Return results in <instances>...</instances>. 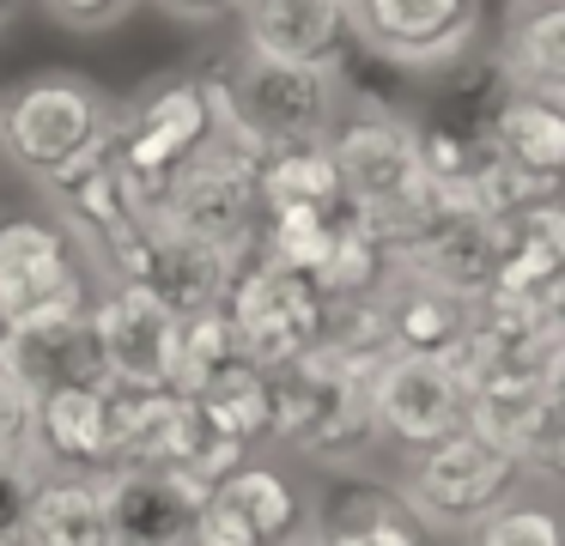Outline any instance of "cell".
<instances>
[{
	"label": "cell",
	"instance_id": "33",
	"mask_svg": "<svg viewBox=\"0 0 565 546\" xmlns=\"http://www.w3.org/2000/svg\"><path fill=\"white\" fill-rule=\"evenodd\" d=\"M38 7L50 12L55 24H67V31L98 36V31H110V24H122L140 0H38Z\"/></svg>",
	"mask_w": 565,
	"mask_h": 546
},
{
	"label": "cell",
	"instance_id": "22",
	"mask_svg": "<svg viewBox=\"0 0 565 546\" xmlns=\"http://www.w3.org/2000/svg\"><path fill=\"white\" fill-rule=\"evenodd\" d=\"M256 201L262 213H341V176H334L329 140H292V146H268L256 164Z\"/></svg>",
	"mask_w": 565,
	"mask_h": 546
},
{
	"label": "cell",
	"instance_id": "36",
	"mask_svg": "<svg viewBox=\"0 0 565 546\" xmlns=\"http://www.w3.org/2000/svg\"><path fill=\"white\" fill-rule=\"evenodd\" d=\"M274 546H322V534L317 528H292L286 540H274Z\"/></svg>",
	"mask_w": 565,
	"mask_h": 546
},
{
	"label": "cell",
	"instance_id": "28",
	"mask_svg": "<svg viewBox=\"0 0 565 546\" xmlns=\"http://www.w3.org/2000/svg\"><path fill=\"white\" fill-rule=\"evenodd\" d=\"M177 388H128V383H104V449L110 468L122 461H152L159 431L171 419Z\"/></svg>",
	"mask_w": 565,
	"mask_h": 546
},
{
	"label": "cell",
	"instance_id": "39",
	"mask_svg": "<svg viewBox=\"0 0 565 546\" xmlns=\"http://www.w3.org/2000/svg\"><path fill=\"white\" fill-rule=\"evenodd\" d=\"M244 7H249V0H237V12H244Z\"/></svg>",
	"mask_w": 565,
	"mask_h": 546
},
{
	"label": "cell",
	"instance_id": "10",
	"mask_svg": "<svg viewBox=\"0 0 565 546\" xmlns=\"http://www.w3.org/2000/svg\"><path fill=\"white\" fill-rule=\"evenodd\" d=\"M371 413H377V437L414 456L468 431V388L444 352H390L371 371Z\"/></svg>",
	"mask_w": 565,
	"mask_h": 546
},
{
	"label": "cell",
	"instance_id": "5",
	"mask_svg": "<svg viewBox=\"0 0 565 546\" xmlns=\"http://www.w3.org/2000/svg\"><path fill=\"white\" fill-rule=\"evenodd\" d=\"M256 152L225 140H201V152L189 158L171 176L152 225L177 231V237H195L207 249H225L237 261L256 255V231H262V201H256Z\"/></svg>",
	"mask_w": 565,
	"mask_h": 546
},
{
	"label": "cell",
	"instance_id": "18",
	"mask_svg": "<svg viewBox=\"0 0 565 546\" xmlns=\"http://www.w3.org/2000/svg\"><path fill=\"white\" fill-rule=\"evenodd\" d=\"M237 255L225 249H207L195 237H177V231L152 225V249H147V267H140V286L152 298H164L177 315H195V310H213L225 303V286L237 274Z\"/></svg>",
	"mask_w": 565,
	"mask_h": 546
},
{
	"label": "cell",
	"instance_id": "41",
	"mask_svg": "<svg viewBox=\"0 0 565 546\" xmlns=\"http://www.w3.org/2000/svg\"><path fill=\"white\" fill-rule=\"evenodd\" d=\"M0 546H7V540H0Z\"/></svg>",
	"mask_w": 565,
	"mask_h": 546
},
{
	"label": "cell",
	"instance_id": "15",
	"mask_svg": "<svg viewBox=\"0 0 565 546\" xmlns=\"http://www.w3.org/2000/svg\"><path fill=\"white\" fill-rule=\"evenodd\" d=\"M86 303H62V310H38L25 322H7L0 328V371L13 376V383H25L38 400L55 395V388L104 383L98 352H92Z\"/></svg>",
	"mask_w": 565,
	"mask_h": 546
},
{
	"label": "cell",
	"instance_id": "21",
	"mask_svg": "<svg viewBox=\"0 0 565 546\" xmlns=\"http://www.w3.org/2000/svg\"><path fill=\"white\" fill-rule=\"evenodd\" d=\"M499 36V85L504 92H541L565 97V0H535V7H504Z\"/></svg>",
	"mask_w": 565,
	"mask_h": 546
},
{
	"label": "cell",
	"instance_id": "37",
	"mask_svg": "<svg viewBox=\"0 0 565 546\" xmlns=\"http://www.w3.org/2000/svg\"><path fill=\"white\" fill-rule=\"evenodd\" d=\"M19 12H25V0H0V36L13 31V19H19Z\"/></svg>",
	"mask_w": 565,
	"mask_h": 546
},
{
	"label": "cell",
	"instance_id": "40",
	"mask_svg": "<svg viewBox=\"0 0 565 546\" xmlns=\"http://www.w3.org/2000/svg\"><path fill=\"white\" fill-rule=\"evenodd\" d=\"M104 546H122V540H104Z\"/></svg>",
	"mask_w": 565,
	"mask_h": 546
},
{
	"label": "cell",
	"instance_id": "27",
	"mask_svg": "<svg viewBox=\"0 0 565 546\" xmlns=\"http://www.w3.org/2000/svg\"><path fill=\"white\" fill-rule=\"evenodd\" d=\"M152 461H159V468H183V473H195V480L213 485V480H225L232 468H244L249 449L232 443V437L201 413V400L177 395L171 400V419H164V431H159V449H152Z\"/></svg>",
	"mask_w": 565,
	"mask_h": 546
},
{
	"label": "cell",
	"instance_id": "9",
	"mask_svg": "<svg viewBox=\"0 0 565 546\" xmlns=\"http://www.w3.org/2000/svg\"><path fill=\"white\" fill-rule=\"evenodd\" d=\"M353 43L407 73H438L475 55L487 0H347Z\"/></svg>",
	"mask_w": 565,
	"mask_h": 546
},
{
	"label": "cell",
	"instance_id": "25",
	"mask_svg": "<svg viewBox=\"0 0 565 546\" xmlns=\"http://www.w3.org/2000/svg\"><path fill=\"white\" fill-rule=\"evenodd\" d=\"M377 303H383V315H390L395 352H444L468 328V303L462 298H450V291L402 274V267L383 279Z\"/></svg>",
	"mask_w": 565,
	"mask_h": 546
},
{
	"label": "cell",
	"instance_id": "6",
	"mask_svg": "<svg viewBox=\"0 0 565 546\" xmlns=\"http://www.w3.org/2000/svg\"><path fill=\"white\" fill-rule=\"evenodd\" d=\"M516 485H523V473L504 449H492L480 431H456L444 443L407 456L395 497L407 504V516L419 528H475L480 516L511 504Z\"/></svg>",
	"mask_w": 565,
	"mask_h": 546
},
{
	"label": "cell",
	"instance_id": "14",
	"mask_svg": "<svg viewBox=\"0 0 565 546\" xmlns=\"http://www.w3.org/2000/svg\"><path fill=\"white\" fill-rule=\"evenodd\" d=\"M395 267L426 279V286H438V291H450L462 303L487 298L492 267H499V218L444 201L414 237L395 243Z\"/></svg>",
	"mask_w": 565,
	"mask_h": 546
},
{
	"label": "cell",
	"instance_id": "3",
	"mask_svg": "<svg viewBox=\"0 0 565 546\" xmlns=\"http://www.w3.org/2000/svg\"><path fill=\"white\" fill-rule=\"evenodd\" d=\"M116 128V97L86 73H25L0 92V158L31 182H50Z\"/></svg>",
	"mask_w": 565,
	"mask_h": 546
},
{
	"label": "cell",
	"instance_id": "19",
	"mask_svg": "<svg viewBox=\"0 0 565 546\" xmlns=\"http://www.w3.org/2000/svg\"><path fill=\"white\" fill-rule=\"evenodd\" d=\"M201 516L220 522V528H232L237 540H249V546H274V540H286L292 528H305V504H298V492L274 468H249V461L232 468L225 480H213Z\"/></svg>",
	"mask_w": 565,
	"mask_h": 546
},
{
	"label": "cell",
	"instance_id": "38",
	"mask_svg": "<svg viewBox=\"0 0 565 546\" xmlns=\"http://www.w3.org/2000/svg\"><path fill=\"white\" fill-rule=\"evenodd\" d=\"M504 7H535V0H504Z\"/></svg>",
	"mask_w": 565,
	"mask_h": 546
},
{
	"label": "cell",
	"instance_id": "24",
	"mask_svg": "<svg viewBox=\"0 0 565 546\" xmlns=\"http://www.w3.org/2000/svg\"><path fill=\"white\" fill-rule=\"evenodd\" d=\"M390 274H395V249L353 213V206H341V213L329 218V243H322V261H317V274H310V286L329 303H347V298L383 291Z\"/></svg>",
	"mask_w": 565,
	"mask_h": 546
},
{
	"label": "cell",
	"instance_id": "32",
	"mask_svg": "<svg viewBox=\"0 0 565 546\" xmlns=\"http://www.w3.org/2000/svg\"><path fill=\"white\" fill-rule=\"evenodd\" d=\"M0 461L38 473V395L0 371Z\"/></svg>",
	"mask_w": 565,
	"mask_h": 546
},
{
	"label": "cell",
	"instance_id": "4",
	"mask_svg": "<svg viewBox=\"0 0 565 546\" xmlns=\"http://www.w3.org/2000/svg\"><path fill=\"white\" fill-rule=\"evenodd\" d=\"M201 140H207V92H201V73H159L128 104H116L110 158L122 170V189H128L140 218L159 213L171 176L201 152Z\"/></svg>",
	"mask_w": 565,
	"mask_h": 546
},
{
	"label": "cell",
	"instance_id": "12",
	"mask_svg": "<svg viewBox=\"0 0 565 546\" xmlns=\"http://www.w3.org/2000/svg\"><path fill=\"white\" fill-rule=\"evenodd\" d=\"M86 298V255L62 218H0V328Z\"/></svg>",
	"mask_w": 565,
	"mask_h": 546
},
{
	"label": "cell",
	"instance_id": "17",
	"mask_svg": "<svg viewBox=\"0 0 565 546\" xmlns=\"http://www.w3.org/2000/svg\"><path fill=\"white\" fill-rule=\"evenodd\" d=\"M480 121H487L492 146H499V152L523 170V176L559 189V170H565V104H559V97L499 92Z\"/></svg>",
	"mask_w": 565,
	"mask_h": 546
},
{
	"label": "cell",
	"instance_id": "8",
	"mask_svg": "<svg viewBox=\"0 0 565 546\" xmlns=\"http://www.w3.org/2000/svg\"><path fill=\"white\" fill-rule=\"evenodd\" d=\"M225 85H232L237 109H244L262 146L329 140L334 116L353 97L347 67H298V61H262V55H237Z\"/></svg>",
	"mask_w": 565,
	"mask_h": 546
},
{
	"label": "cell",
	"instance_id": "20",
	"mask_svg": "<svg viewBox=\"0 0 565 546\" xmlns=\"http://www.w3.org/2000/svg\"><path fill=\"white\" fill-rule=\"evenodd\" d=\"M104 383L55 388L38 400V473H104Z\"/></svg>",
	"mask_w": 565,
	"mask_h": 546
},
{
	"label": "cell",
	"instance_id": "29",
	"mask_svg": "<svg viewBox=\"0 0 565 546\" xmlns=\"http://www.w3.org/2000/svg\"><path fill=\"white\" fill-rule=\"evenodd\" d=\"M189 400H201V413H207L232 443L256 449L262 437H268V371H262V364L237 358L232 371H220L207 388H195Z\"/></svg>",
	"mask_w": 565,
	"mask_h": 546
},
{
	"label": "cell",
	"instance_id": "23",
	"mask_svg": "<svg viewBox=\"0 0 565 546\" xmlns=\"http://www.w3.org/2000/svg\"><path fill=\"white\" fill-rule=\"evenodd\" d=\"M104 540H110V528H104L98 473H38L19 546H104Z\"/></svg>",
	"mask_w": 565,
	"mask_h": 546
},
{
	"label": "cell",
	"instance_id": "7",
	"mask_svg": "<svg viewBox=\"0 0 565 546\" xmlns=\"http://www.w3.org/2000/svg\"><path fill=\"white\" fill-rule=\"evenodd\" d=\"M220 310H225V322H232L244 358L262 364V371H280V364L305 358L322 340V322H329V298H322L305 274L274 267V261H262V255H249L232 274Z\"/></svg>",
	"mask_w": 565,
	"mask_h": 546
},
{
	"label": "cell",
	"instance_id": "16",
	"mask_svg": "<svg viewBox=\"0 0 565 546\" xmlns=\"http://www.w3.org/2000/svg\"><path fill=\"white\" fill-rule=\"evenodd\" d=\"M237 19H244V55L262 61L347 67V49H353L347 0H249Z\"/></svg>",
	"mask_w": 565,
	"mask_h": 546
},
{
	"label": "cell",
	"instance_id": "13",
	"mask_svg": "<svg viewBox=\"0 0 565 546\" xmlns=\"http://www.w3.org/2000/svg\"><path fill=\"white\" fill-rule=\"evenodd\" d=\"M207 480L183 468H159V461H122V468L98 473L104 528L122 546H183L207 510Z\"/></svg>",
	"mask_w": 565,
	"mask_h": 546
},
{
	"label": "cell",
	"instance_id": "1",
	"mask_svg": "<svg viewBox=\"0 0 565 546\" xmlns=\"http://www.w3.org/2000/svg\"><path fill=\"white\" fill-rule=\"evenodd\" d=\"M329 158L341 176V201L390 249L407 243L444 206L426 176V158H419V121L377 97H347V109L329 128Z\"/></svg>",
	"mask_w": 565,
	"mask_h": 546
},
{
	"label": "cell",
	"instance_id": "26",
	"mask_svg": "<svg viewBox=\"0 0 565 546\" xmlns=\"http://www.w3.org/2000/svg\"><path fill=\"white\" fill-rule=\"evenodd\" d=\"M322 546H426V528L407 516V504L395 492L365 485V480H347L341 492H334Z\"/></svg>",
	"mask_w": 565,
	"mask_h": 546
},
{
	"label": "cell",
	"instance_id": "11",
	"mask_svg": "<svg viewBox=\"0 0 565 546\" xmlns=\"http://www.w3.org/2000/svg\"><path fill=\"white\" fill-rule=\"evenodd\" d=\"M86 322H92V352H98L104 383L171 388L183 315L164 298H152L147 286H110L104 298L86 303Z\"/></svg>",
	"mask_w": 565,
	"mask_h": 546
},
{
	"label": "cell",
	"instance_id": "35",
	"mask_svg": "<svg viewBox=\"0 0 565 546\" xmlns=\"http://www.w3.org/2000/svg\"><path fill=\"white\" fill-rule=\"evenodd\" d=\"M171 19H183V24H220V19H232L237 12V0H159Z\"/></svg>",
	"mask_w": 565,
	"mask_h": 546
},
{
	"label": "cell",
	"instance_id": "30",
	"mask_svg": "<svg viewBox=\"0 0 565 546\" xmlns=\"http://www.w3.org/2000/svg\"><path fill=\"white\" fill-rule=\"evenodd\" d=\"M237 358H244V346H237V334H232V322H225L220 303H213V310H195V315H183V328H177L171 388L177 395H195V388H207L220 371H232Z\"/></svg>",
	"mask_w": 565,
	"mask_h": 546
},
{
	"label": "cell",
	"instance_id": "31",
	"mask_svg": "<svg viewBox=\"0 0 565 546\" xmlns=\"http://www.w3.org/2000/svg\"><path fill=\"white\" fill-rule=\"evenodd\" d=\"M468 546H559V522L547 504H499L468 528Z\"/></svg>",
	"mask_w": 565,
	"mask_h": 546
},
{
	"label": "cell",
	"instance_id": "2",
	"mask_svg": "<svg viewBox=\"0 0 565 546\" xmlns=\"http://www.w3.org/2000/svg\"><path fill=\"white\" fill-rule=\"evenodd\" d=\"M268 437L329 468H359L383 443L371 413V371H347L322 346L268 371Z\"/></svg>",
	"mask_w": 565,
	"mask_h": 546
},
{
	"label": "cell",
	"instance_id": "34",
	"mask_svg": "<svg viewBox=\"0 0 565 546\" xmlns=\"http://www.w3.org/2000/svg\"><path fill=\"white\" fill-rule=\"evenodd\" d=\"M31 485H38V473H31V468H19V461H0V540H7V546H19Z\"/></svg>",
	"mask_w": 565,
	"mask_h": 546
}]
</instances>
